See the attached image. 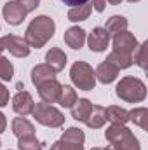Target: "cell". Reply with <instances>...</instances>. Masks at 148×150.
<instances>
[{"label": "cell", "instance_id": "1", "mask_svg": "<svg viewBox=\"0 0 148 150\" xmlns=\"http://www.w3.org/2000/svg\"><path fill=\"white\" fill-rule=\"evenodd\" d=\"M54 30H56V25H54L52 18H49V16H37L28 25V28L25 32V40L30 45V49L32 47L40 49V47H44L51 38L54 37Z\"/></svg>", "mask_w": 148, "mask_h": 150}, {"label": "cell", "instance_id": "2", "mask_svg": "<svg viewBox=\"0 0 148 150\" xmlns=\"http://www.w3.org/2000/svg\"><path fill=\"white\" fill-rule=\"evenodd\" d=\"M105 136L113 150H141L138 138L132 134L131 129L122 124H111L105 131Z\"/></svg>", "mask_w": 148, "mask_h": 150}, {"label": "cell", "instance_id": "3", "mask_svg": "<svg viewBox=\"0 0 148 150\" xmlns=\"http://www.w3.org/2000/svg\"><path fill=\"white\" fill-rule=\"evenodd\" d=\"M115 94L127 103H140L147 98V86L138 77H124L117 84Z\"/></svg>", "mask_w": 148, "mask_h": 150}, {"label": "cell", "instance_id": "4", "mask_svg": "<svg viewBox=\"0 0 148 150\" xmlns=\"http://www.w3.org/2000/svg\"><path fill=\"white\" fill-rule=\"evenodd\" d=\"M70 79L82 91H92L96 86V74L92 67L87 65L85 61H75L70 70Z\"/></svg>", "mask_w": 148, "mask_h": 150}, {"label": "cell", "instance_id": "5", "mask_svg": "<svg viewBox=\"0 0 148 150\" xmlns=\"http://www.w3.org/2000/svg\"><path fill=\"white\" fill-rule=\"evenodd\" d=\"M33 117L38 124L47 126V127H61L65 124V115L59 112L56 107L49 105V103H37L33 108Z\"/></svg>", "mask_w": 148, "mask_h": 150}, {"label": "cell", "instance_id": "6", "mask_svg": "<svg viewBox=\"0 0 148 150\" xmlns=\"http://www.w3.org/2000/svg\"><path fill=\"white\" fill-rule=\"evenodd\" d=\"M84 142H85V134L82 129L78 127H68L63 136L52 143L51 150H84Z\"/></svg>", "mask_w": 148, "mask_h": 150}, {"label": "cell", "instance_id": "7", "mask_svg": "<svg viewBox=\"0 0 148 150\" xmlns=\"http://www.w3.org/2000/svg\"><path fill=\"white\" fill-rule=\"evenodd\" d=\"M2 40V45L5 51H9L12 56L16 58H26L30 54V45L26 44V40L23 37H18V35H5V37L0 38Z\"/></svg>", "mask_w": 148, "mask_h": 150}, {"label": "cell", "instance_id": "8", "mask_svg": "<svg viewBox=\"0 0 148 150\" xmlns=\"http://www.w3.org/2000/svg\"><path fill=\"white\" fill-rule=\"evenodd\" d=\"M2 14H4V19H5L9 25L18 26V25L23 23V19L26 18L28 12L25 11V7H23L18 0H9V2H5V5H4V9H2Z\"/></svg>", "mask_w": 148, "mask_h": 150}, {"label": "cell", "instance_id": "9", "mask_svg": "<svg viewBox=\"0 0 148 150\" xmlns=\"http://www.w3.org/2000/svg\"><path fill=\"white\" fill-rule=\"evenodd\" d=\"M38 89V96L42 98L44 103H56L58 101V96H59V91H61V84L56 80V79H49L45 82H40L37 86Z\"/></svg>", "mask_w": 148, "mask_h": 150}, {"label": "cell", "instance_id": "10", "mask_svg": "<svg viewBox=\"0 0 148 150\" xmlns=\"http://www.w3.org/2000/svg\"><path fill=\"white\" fill-rule=\"evenodd\" d=\"M136 47H138V40L134 37V33H131L127 30L113 37V51H117V52L132 54L136 51Z\"/></svg>", "mask_w": 148, "mask_h": 150}, {"label": "cell", "instance_id": "11", "mask_svg": "<svg viewBox=\"0 0 148 150\" xmlns=\"http://www.w3.org/2000/svg\"><path fill=\"white\" fill-rule=\"evenodd\" d=\"M87 44H89V49L94 51V52H103L108 44H110V33L103 28V26H96L87 38Z\"/></svg>", "mask_w": 148, "mask_h": 150}, {"label": "cell", "instance_id": "12", "mask_svg": "<svg viewBox=\"0 0 148 150\" xmlns=\"http://www.w3.org/2000/svg\"><path fill=\"white\" fill-rule=\"evenodd\" d=\"M12 108H14V112L19 113L21 117H26V115H30V113L33 112L35 101H33V98H32V94L28 91H19L12 98Z\"/></svg>", "mask_w": 148, "mask_h": 150}, {"label": "cell", "instance_id": "13", "mask_svg": "<svg viewBox=\"0 0 148 150\" xmlns=\"http://www.w3.org/2000/svg\"><path fill=\"white\" fill-rule=\"evenodd\" d=\"M105 122H106L105 107H101V105H92L91 110H89V113H87V117H85V120H84V124H85L87 127L99 129V127L105 126Z\"/></svg>", "mask_w": 148, "mask_h": 150}, {"label": "cell", "instance_id": "14", "mask_svg": "<svg viewBox=\"0 0 148 150\" xmlns=\"http://www.w3.org/2000/svg\"><path fill=\"white\" fill-rule=\"evenodd\" d=\"M94 74H96V79L99 80V82H103V84H111L115 79H117V75H118V68L110 63L108 59H105L103 63H99L98 65V68L94 70Z\"/></svg>", "mask_w": 148, "mask_h": 150}, {"label": "cell", "instance_id": "15", "mask_svg": "<svg viewBox=\"0 0 148 150\" xmlns=\"http://www.w3.org/2000/svg\"><path fill=\"white\" fill-rule=\"evenodd\" d=\"M45 65H49L56 74L61 72L66 67V54L59 49V47H52L47 51L45 54Z\"/></svg>", "mask_w": 148, "mask_h": 150}, {"label": "cell", "instance_id": "16", "mask_svg": "<svg viewBox=\"0 0 148 150\" xmlns=\"http://www.w3.org/2000/svg\"><path fill=\"white\" fill-rule=\"evenodd\" d=\"M63 40H65V44L68 47H72L75 51L77 49H82V45L85 44V30L80 28V26H72V28L66 30Z\"/></svg>", "mask_w": 148, "mask_h": 150}, {"label": "cell", "instance_id": "17", "mask_svg": "<svg viewBox=\"0 0 148 150\" xmlns=\"http://www.w3.org/2000/svg\"><path fill=\"white\" fill-rule=\"evenodd\" d=\"M12 133L16 138H25V136H35V126L25 119V117H16L12 120Z\"/></svg>", "mask_w": 148, "mask_h": 150}, {"label": "cell", "instance_id": "18", "mask_svg": "<svg viewBox=\"0 0 148 150\" xmlns=\"http://www.w3.org/2000/svg\"><path fill=\"white\" fill-rule=\"evenodd\" d=\"M106 112V120H110L111 124H122L125 126V122H129V112L122 107H117V105H111L108 108H105Z\"/></svg>", "mask_w": 148, "mask_h": 150}, {"label": "cell", "instance_id": "19", "mask_svg": "<svg viewBox=\"0 0 148 150\" xmlns=\"http://www.w3.org/2000/svg\"><path fill=\"white\" fill-rule=\"evenodd\" d=\"M49 79H56V72L49 67V65H37V67H33V70H32V82L38 86L40 82H45V80H49Z\"/></svg>", "mask_w": 148, "mask_h": 150}, {"label": "cell", "instance_id": "20", "mask_svg": "<svg viewBox=\"0 0 148 150\" xmlns=\"http://www.w3.org/2000/svg\"><path fill=\"white\" fill-rule=\"evenodd\" d=\"M105 30L110 33V37H115V35H118V33L127 30V19L124 16H111L110 19L106 21Z\"/></svg>", "mask_w": 148, "mask_h": 150}, {"label": "cell", "instance_id": "21", "mask_svg": "<svg viewBox=\"0 0 148 150\" xmlns=\"http://www.w3.org/2000/svg\"><path fill=\"white\" fill-rule=\"evenodd\" d=\"M77 100H78V98H77V93H75L73 87H70V86H61V91H59V96H58V101H56V103H59V105L65 107V108H72Z\"/></svg>", "mask_w": 148, "mask_h": 150}, {"label": "cell", "instance_id": "22", "mask_svg": "<svg viewBox=\"0 0 148 150\" xmlns=\"http://www.w3.org/2000/svg\"><path fill=\"white\" fill-rule=\"evenodd\" d=\"M92 11V5L91 4H84V5H78V7H70L68 11V19L72 23H78V21H85L89 18Z\"/></svg>", "mask_w": 148, "mask_h": 150}, {"label": "cell", "instance_id": "23", "mask_svg": "<svg viewBox=\"0 0 148 150\" xmlns=\"http://www.w3.org/2000/svg\"><path fill=\"white\" fill-rule=\"evenodd\" d=\"M110 63H113L118 70H124V68H129L132 65V54H124V52H117V51H111L106 58Z\"/></svg>", "mask_w": 148, "mask_h": 150}, {"label": "cell", "instance_id": "24", "mask_svg": "<svg viewBox=\"0 0 148 150\" xmlns=\"http://www.w3.org/2000/svg\"><path fill=\"white\" fill-rule=\"evenodd\" d=\"M129 120H132L136 126H140L141 129H147L148 127V110L145 107H140V108H134L129 112Z\"/></svg>", "mask_w": 148, "mask_h": 150}, {"label": "cell", "instance_id": "25", "mask_svg": "<svg viewBox=\"0 0 148 150\" xmlns=\"http://www.w3.org/2000/svg\"><path fill=\"white\" fill-rule=\"evenodd\" d=\"M147 54H148V42H143L141 45L136 47V51H134V58H132V63H136L140 68L147 70V61H148Z\"/></svg>", "mask_w": 148, "mask_h": 150}, {"label": "cell", "instance_id": "26", "mask_svg": "<svg viewBox=\"0 0 148 150\" xmlns=\"http://www.w3.org/2000/svg\"><path fill=\"white\" fill-rule=\"evenodd\" d=\"M19 150H42V145L35 136H25V138H19V143H18Z\"/></svg>", "mask_w": 148, "mask_h": 150}, {"label": "cell", "instance_id": "27", "mask_svg": "<svg viewBox=\"0 0 148 150\" xmlns=\"http://www.w3.org/2000/svg\"><path fill=\"white\" fill-rule=\"evenodd\" d=\"M12 75H14V67H12V63H11L7 58L0 56V79H2V80H11Z\"/></svg>", "mask_w": 148, "mask_h": 150}, {"label": "cell", "instance_id": "28", "mask_svg": "<svg viewBox=\"0 0 148 150\" xmlns=\"http://www.w3.org/2000/svg\"><path fill=\"white\" fill-rule=\"evenodd\" d=\"M23 7H25V11L26 12H32V11H35L38 7V4H40V0H18Z\"/></svg>", "mask_w": 148, "mask_h": 150}, {"label": "cell", "instance_id": "29", "mask_svg": "<svg viewBox=\"0 0 148 150\" xmlns=\"http://www.w3.org/2000/svg\"><path fill=\"white\" fill-rule=\"evenodd\" d=\"M7 103H9V89L4 84H0V107H5Z\"/></svg>", "mask_w": 148, "mask_h": 150}, {"label": "cell", "instance_id": "30", "mask_svg": "<svg viewBox=\"0 0 148 150\" xmlns=\"http://www.w3.org/2000/svg\"><path fill=\"white\" fill-rule=\"evenodd\" d=\"M92 9L94 11H98V12H103L105 11V7H106V0H92Z\"/></svg>", "mask_w": 148, "mask_h": 150}, {"label": "cell", "instance_id": "31", "mask_svg": "<svg viewBox=\"0 0 148 150\" xmlns=\"http://www.w3.org/2000/svg\"><path fill=\"white\" fill-rule=\"evenodd\" d=\"M65 5H70V7H78V5H84L87 4L89 0H61Z\"/></svg>", "mask_w": 148, "mask_h": 150}, {"label": "cell", "instance_id": "32", "mask_svg": "<svg viewBox=\"0 0 148 150\" xmlns=\"http://www.w3.org/2000/svg\"><path fill=\"white\" fill-rule=\"evenodd\" d=\"M5 127H7V120H5V115L0 112V133H4V131H5Z\"/></svg>", "mask_w": 148, "mask_h": 150}, {"label": "cell", "instance_id": "33", "mask_svg": "<svg viewBox=\"0 0 148 150\" xmlns=\"http://www.w3.org/2000/svg\"><path fill=\"white\" fill-rule=\"evenodd\" d=\"M91 150H113L111 147H94V149H91Z\"/></svg>", "mask_w": 148, "mask_h": 150}, {"label": "cell", "instance_id": "34", "mask_svg": "<svg viewBox=\"0 0 148 150\" xmlns=\"http://www.w3.org/2000/svg\"><path fill=\"white\" fill-rule=\"evenodd\" d=\"M4 51H5V49H4V45H2V40H0V54H2Z\"/></svg>", "mask_w": 148, "mask_h": 150}, {"label": "cell", "instance_id": "35", "mask_svg": "<svg viewBox=\"0 0 148 150\" xmlns=\"http://www.w3.org/2000/svg\"><path fill=\"white\" fill-rule=\"evenodd\" d=\"M127 2H131V4H134V2H140V0H127Z\"/></svg>", "mask_w": 148, "mask_h": 150}, {"label": "cell", "instance_id": "36", "mask_svg": "<svg viewBox=\"0 0 148 150\" xmlns=\"http://www.w3.org/2000/svg\"><path fill=\"white\" fill-rule=\"evenodd\" d=\"M0 145H2V143H0Z\"/></svg>", "mask_w": 148, "mask_h": 150}]
</instances>
